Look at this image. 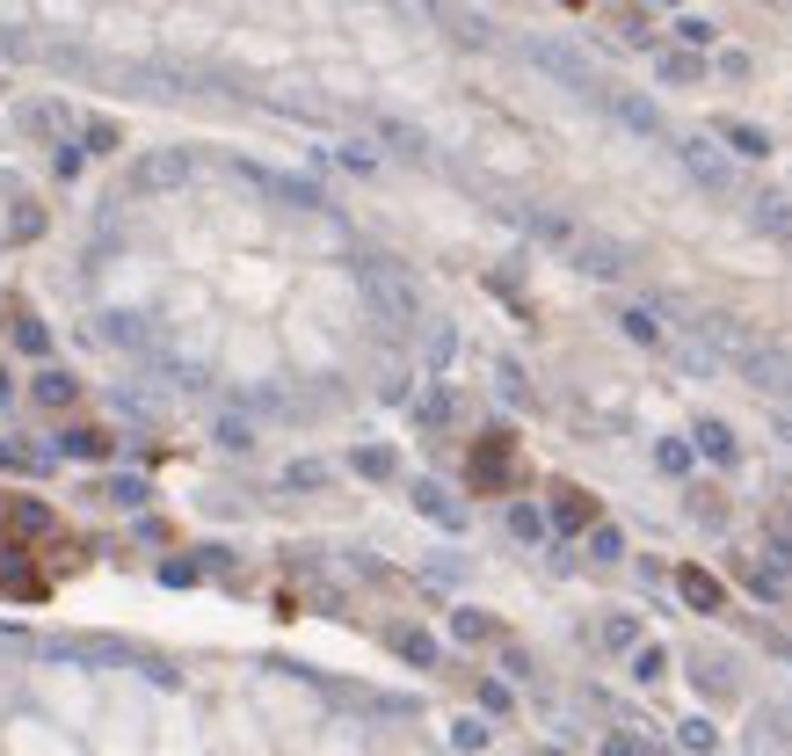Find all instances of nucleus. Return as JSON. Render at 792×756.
I'll return each mask as SVG.
<instances>
[{"label": "nucleus", "mask_w": 792, "mask_h": 756, "mask_svg": "<svg viewBox=\"0 0 792 756\" xmlns=\"http://www.w3.org/2000/svg\"><path fill=\"white\" fill-rule=\"evenodd\" d=\"M356 284H364L371 313L386 320V328H422V284L407 277L400 263H386V255H364V263H356Z\"/></svg>", "instance_id": "1"}, {"label": "nucleus", "mask_w": 792, "mask_h": 756, "mask_svg": "<svg viewBox=\"0 0 792 756\" xmlns=\"http://www.w3.org/2000/svg\"><path fill=\"white\" fill-rule=\"evenodd\" d=\"M670 146H676V160H684V175H691V182H705L713 196L735 190V153H727L713 131H684V139H670Z\"/></svg>", "instance_id": "2"}, {"label": "nucleus", "mask_w": 792, "mask_h": 756, "mask_svg": "<svg viewBox=\"0 0 792 756\" xmlns=\"http://www.w3.org/2000/svg\"><path fill=\"white\" fill-rule=\"evenodd\" d=\"M524 58H531L538 73H553L560 88H575V95H603L597 66H589L581 52H567V44H553V36H531V44H524Z\"/></svg>", "instance_id": "3"}, {"label": "nucleus", "mask_w": 792, "mask_h": 756, "mask_svg": "<svg viewBox=\"0 0 792 756\" xmlns=\"http://www.w3.org/2000/svg\"><path fill=\"white\" fill-rule=\"evenodd\" d=\"M190 175H196V160L182 153V146H160V153H139V160H131V190H139V196L182 190Z\"/></svg>", "instance_id": "4"}, {"label": "nucleus", "mask_w": 792, "mask_h": 756, "mask_svg": "<svg viewBox=\"0 0 792 756\" xmlns=\"http://www.w3.org/2000/svg\"><path fill=\"white\" fill-rule=\"evenodd\" d=\"M233 175H240L247 190L277 196V204H299V212H313V204H328V196H320L313 182H299V175H277V168H263V160H233Z\"/></svg>", "instance_id": "5"}, {"label": "nucleus", "mask_w": 792, "mask_h": 756, "mask_svg": "<svg viewBox=\"0 0 792 756\" xmlns=\"http://www.w3.org/2000/svg\"><path fill=\"white\" fill-rule=\"evenodd\" d=\"M371 139L386 146V153H400V160H429V131L422 124H407V117H393V109H371Z\"/></svg>", "instance_id": "6"}, {"label": "nucleus", "mask_w": 792, "mask_h": 756, "mask_svg": "<svg viewBox=\"0 0 792 756\" xmlns=\"http://www.w3.org/2000/svg\"><path fill=\"white\" fill-rule=\"evenodd\" d=\"M567 263H575L581 277H625V247L603 241V233H581V241L567 247Z\"/></svg>", "instance_id": "7"}, {"label": "nucleus", "mask_w": 792, "mask_h": 756, "mask_svg": "<svg viewBox=\"0 0 792 756\" xmlns=\"http://www.w3.org/2000/svg\"><path fill=\"white\" fill-rule=\"evenodd\" d=\"M603 109H611L625 131H640V139H662V109H654L647 95H633V88H603Z\"/></svg>", "instance_id": "8"}, {"label": "nucleus", "mask_w": 792, "mask_h": 756, "mask_svg": "<svg viewBox=\"0 0 792 756\" xmlns=\"http://www.w3.org/2000/svg\"><path fill=\"white\" fill-rule=\"evenodd\" d=\"M749 226H757V233H771V241H785V247H792V196L763 190L757 204H749Z\"/></svg>", "instance_id": "9"}, {"label": "nucleus", "mask_w": 792, "mask_h": 756, "mask_svg": "<svg viewBox=\"0 0 792 756\" xmlns=\"http://www.w3.org/2000/svg\"><path fill=\"white\" fill-rule=\"evenodd\" d=\"M713 139H720L727 153H741V160H763V153H771V131H757V124H741V117H727Z\"/></svg>", "instance_id": "10"}, {"label": "nucleus", "mask_w": 792, "mask_h": 756, "mask_svg": "<svg viewBox=\"0 0 792 756\" xmlns=\"http://www.w3.org/2000/svg\"><path fill=\"white\" fill-rule=\"evenodd\" d=\"M415 510H422V517H437L443 531H465V510H458V502L437 488V480H415Z\"/></svg>", "instance_id": "11"}, {"label": "nucleus", "mask_w": 792, "mask_h": 756, "mask_svg": "<svg viewBox=\"0 0 792 756\" xmlns=\"http://www.w3.org/2000/svg\"><path fill=\"white\" fill-rule=\"evenodd\" d=\"M103 342H117V350H146L153 328H146L139 313H103Z\"/></svg>", "instance_id": "12"}, {"label": "nucleus", "mask_w": 792, "mask_h": 756, "mask_svg": "<svg viewBox=\"0 0 792 756\" xmlns=\"http://www.w3.org/2000/svg\"><path fill=\"white\" fill-rule=\"evenodd\" d=\"M676 589H684L691 611H720V582L705 575V567H684V575H676Z\"/></svg>", "instance_id": "13"}, {"label": "nucleus", "mask_w": 792, "mask_h": 756, "mask_svg": "<svg viewBox=\"0 0 792 756\" xmlns=\"http://www.w3.org/2000/svg\"><path fill=\"white\" fill-rule=\"evenodd\" d=\"M451 415H458L451 386H429L422 401H415V423H422V429H451Z\"/></svg>", "instance_id": "14"}, {"label": "nucleus", "mask_w": 792, "mask_h": 756, "mask_svg": "<svg viewBox=\"0 0 792 756\" xmlns=\"http://www.w3.org/2000/svg\"><path fill=\"white\" fill-rule=\"evenodd\" d=\"M73 393H81L73 371H36V401H44V407H73Z\"/></svg>", "instance_id": "15"}, {"label": "nucleus", "mask_w": 792, "mask_h": 756, "mask_svg": "<svg viewBox=\"0 0 792 756\" xmlns=\"http://www.w3.org/2000/svg\"><path fill=\"white\" fill-rule=\"evenodd\" d=\"M52 451H58V458H103L109 444H103V429H58Z\"/></svg>", "instance_id": "16"}, {"label": "nucleus", "mask_w": 792, "mask_h": 756, "mask_svg": "<svg viewBox=\"0 0 792 756\" xmlns=\"http://www.w3.org/2000/svg\"><path fill=\"white\" fill-rule=\"evenodd\" d=\"M691 437H698V451H705V458H720V466L735 458V429H727V423H698Z\"/></svg>", "instance_id": "17"}, {"label": "nucleus", "mask_w": 792, "mask_h": 756, "mask_svg": "<svg viewBox=\"0 0 792 756\" xmlns=\"http://www.w3.org/2000/svg\"><path fill=\"white\" fill-rule=\"evenodd\" d=\"M676 742H684V749H698V756H713V749H720V727H713V721L698 713V721H684V727H676Z\"/></svg>", "instance_id": "18"}, {"label": "nucleus", "mask_w": 792, "mask_h": 756, "mask_svg": "<svg viewBox=\"0 0 792 756\" xmlns=\"http://www.w3.org/2000/svg\"><path fill=\"white\" fill-rule=\"evenodd\" d=\"M618 553H625V531H618V524H597V531H589V561H603V567H611Z\"/></svg>", "instance_id": "19"}, {"label": "nucleus", "mask_w": 792, "mask_h": 756, "mask_svg": "<svg viewBox=\"0 0 792 756\" xmlns=\"http://www.w3.org/2000/svg\"><path fill=\"white\" fill-rule=\"evenodd\" d=\"M625 334H633V342H662V320H654V306H625Z\"/></svg>", "instance_id": "20"}, {"label": "nucleus", "mask_w": 792, "mask_h": 756, "mask_svg": "<svg viewBox=\"0 0 792 756\" xmlns=\"http://www.w3.org/2000/svg\"><path fill=\"white\" fill-rule=\"evenodd\" d=\"M218 444L226 451H255V423L247 415H218Z\"/></svg>", "instance_id": "21"}, {"label": "nucleus", "mask_w": 792, "mask_h": 756, "mask_svg": "<svg viewBox=\"0 0 792 756\" xmlns=\"http://www.w3.org/2000/svg\"><path fill=\"white\" fill-rule=\"evenodd\" d=\"M749 756H792L785 735H778V721H757V727H749Z\"/></svg>", "instance_id": "22"}, {"label": "nucleus", "mask_w": 792, "mask_h": 756, "mask_svg": "<svg viewBox=\"0 0 792 756\" xmlns=\"http://www.w3.org/2000/svg\"><path fill=\"white\" fill-rule=\"evenodd\" d=\"M510 531H516L524 545H538V539H546V517L531 510V502H516V510H510Z\"/></svg>", "instance_id": "23"}, {"label": "nucleus", "mask_w": 792, "mask_h": 756, "mask_svg": "<svg viewBox=\"0 0 792 756\" xmlns=\"http://www.w3.org/2000/svg\"><path fill=\"white\" fill-rule=\"evenodd\" d=\"M705 58L698 52H662V81H698Z\"/></svg>", "instance_id": "24"}, {"label": "nucleus", "mask_w": 792, "mask_h": 756, "mask_svg": "<svg viewBox=\"0 0 792 756\" xmlns=\"http://www.w3.org/2000/svg\"><path fill=\"white\" fill-rule=\"evenodd\" d=\"M633 677H640V684H662V677H670V654H662V648H640V654H633Z\"/></svg>", "instance_id": "25"}, {"label": "nucleus", "mask_w": 792, "mask_h": 756, "mask_svg": "<svg viewBox=\"0 0 792 756\" xmlns=\"http://www.w3.org/2000/svg\"><path fill=\"white\" fill-rule=\"evenodd\" d=\"M393 648H400L407 662H422V669L437 662V640H429V633H393Z\"/></svg>", "instance_id": "26"}, {"label": "nucleus", "mask_w": 792, "mask_h": 756, "mask_svg": "<svg viewBox=\"0 0 792 756\" xmlns=\"http://www.w3.org/2000/svg\"><path fill=\"white\" fill-rule=\"evenodd\" d=\"M676 36H684L691 52H705V44H713V22L705 15H676Z\"/></svg>", "instance_id": "27"}, {"label": "nucleus", "mask_w": 792, "mask_h": 756, "mask_svg": "<svg viewBox=\"0 0 792 756\" xmlns=\"http://www.w3.org/2000/svg\"><path fill=\"white\" fill-rule=\"evenodd\" d=\"M283 480H291V488H320L328 466H320V458H291V473H283Z\"/></svg>", "instance_id": "28"}, {"label": "nucleus", "mask_w": 792, "mask_h": 756, "mask_svg": "<svg viewBox=\"0 0 792 756\" xmlns=\"http://www.w3.org/2000/svg\"><path fill=\"white\" fill-rule=\"evenodd\" d=\"M22 131H66V117L44 109V103H30V109H22Z\"/></svg>", "instance_id": "29"}, {"label": "nucleus", "mask_w": 792, "mask_h": 756, "mask_svg": "<svg viewBox=\"0 0 792 756\" xmlns=\"http://www.w3.org/2000/svg\"><path fill=\"white\" fill-rule=\"evenodd\" d=\"M15 531H52V510L44 502H15Z\"/></svg>", "instance_id": "30"}, {"label": "nucleus", "mask_w": 792, "mask_h": 756, "mask_svg": "<svg viewBox=\"0 0 792 756\" xmlns=\"http://www.w3.org/2000/svg\"><path fill=\"white\" fill-rule=\"evenodd\" d=\"M356 473H371V480H386V473H393V451H356Z\"/></svg>", "instance_id": "31"}, {"label": "nucleus", "mask_w": 792, "mask_h": 756, "mask_svg": "<svg viewBox=\"0 0 792 756\" xmlns=\"http://www.w3.org/2000/svg\"><path fill=\"white\" fill-rule=\"evenodd\" d=\"M458 749H488V721H458Z\"/></svg>", "instance_id": "32"}, {"label": "nucleus", "mask_w": 792, "mask_h": 756, "mask_svg": "<svg viewBox=\"0 0 792 756\" xmlns=\"http://www.w3.org/2000/svg\"><path fill=\"white\" fill-rule=\"evenodd\" d=\"M109 146H117V124L95 117V124H88V153H109Z\"/></svg>", "instance_id": "33"}, {"label": "nucleus", "mask_w": 792, "mask_h": 756, "mask_svg": "<svg viewBox=\"0 0 792 756\" xmlns=\"http://www.w3.org/2000/svg\"><path fill=\"white\" fill-rule=\"evenodd\" d=\"M603 756H654V749L640 735H611V742H603Z\"/></svg>", "instance_id": "34"}, {"label": "nucleus", "mask_w": 792, "mask_h": 756, "mask_svg": "<svg viewBox=\"0 0 792 756\" xmlns=\"http://www.w3.org/2000/svg\"><path fill=\"white\" fill-rule=\"evenodd\" d=\"M109 502H124V510H139V502H146V480H117V488H109Z\"/></svg>", "instance_id": "35"}, {"label": "nucleus", "mask_w": 792, "mask_h": 756, "mask_svg": "<svg viewBox=\"0 0 792 756\" xmlns=\"http://www.w3.org/2000/svg\"><path fill=\"white\" fill-rule=\"evenodd\" d=\"M342 168H356V175H371V168H378V153H371V146H342Z\"/></svg>", "instance_id": "36"}, {"label": "nucleus", "mask_w": 792, "mask_h": 756, "mask_svg": "<svg viewBox=\"0 0 792 756\" xmlns=\"http://www.w3.org/2000/svg\"><path fill=\"white\" fill-rule=\"evenodd\" d=\"M603 640H611V648H633V640H640L633 618H611V626H603Z\"/></svg>", "instance_id": "37"}, {"label": "nucleus", "mask_w": 792, "mask_h": 756, "mask_svg": "<svg viewBox=\"0 0 792 756\" xmlns=\"http://www.w3.org/2000/svg\"><path fill=\"white\" fill-rule=\"evenodd\" d=\"M654 458H662V473H684V466H691V451H684V444H662Z\"/></svg>", "instance_id": "38"}, {"label": "nucleus", "mask_w": 792, "mask_h": 756, "mask_svg": "<svg viewBox=\"0 0 792 756\" xmlns=\"http://www.w3.org/2000/svg\"><path fill=\"white\" fill-rule=\"evenodd\" d=\"M560 524H589V502H581V494H560Z\"/></svg>", "instance_id": "39"}, {"label": "nucleus", "mask_w": 792, "mask_h": 756, "mask_svg": "<svg viewBox=\"0 0 792 756\" xmlns=\"http://www.w3.org/2000/svg\"><path fill=\"white\" fill-rule=\"evenodd\" d=\"M8 401H15V379H8V371H0V407H8Z\"/></svg>", "instance_id": "40"}, {"label": "nucleus", "mask_w": 792, "mask_h": 756, "mask_svg": "<svg viewBox=\"0 0 792 756\" xmlns=\"http://www.w3.org/2000/svg\"><path fill=\"white\" fill-rule=\"evenodd\" d=\"M654 8H676V0H654Z\"/></svg>", "instance_id": "41"}, {"label": "nucleus", "mask_w": 792, "mask_h": 756, "mask_svg": "<svg viewBox=\"0 0 792 756\" xmlns=\"http://www.w3.org/2000/svg\"><path fill=\"white\" fill-rule=\"evenodd\" d=\"M538 756H560V749H538Z\"/></svg>", "instance_id": "42"}]
</instances>
